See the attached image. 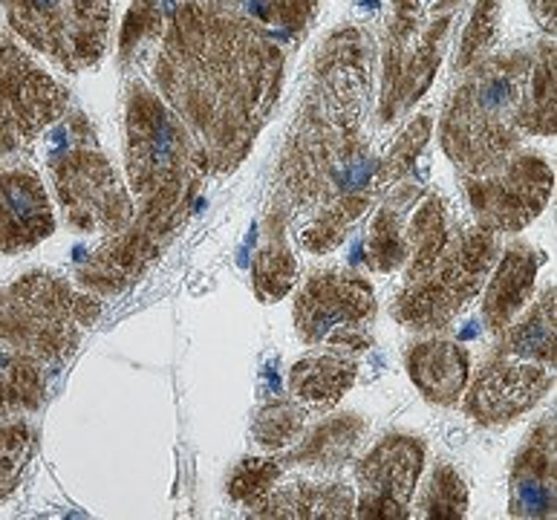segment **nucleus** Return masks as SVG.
<instances>
[{
	"instance_id": "obj_7",
	"label": "nucleus",
	"mask_w": 557,
	"mask_h": 520,
	"mask_svg": "<svg viewBox=\"0 0 557 520\" xmlns=\"http://www.w3.org/2000/svg\"><path fill=\"white\" fill-rule=\"evenodd\" d=\"M497 235L483 226L450 232L445 252L428 272L405 281L393 315L413 333H436L459 319V312L483 293L497 263Z\"/></svg>"
},
{
	"instance_id": "obj_19",
	"label": "nucleus",
	"mask_w": 557,
	"mask_h": 520,
	"mask_svg": "<svg viewBox=\"0 0 557 520\" xmlns=\"http://www.w3.org/2000/svg\"><path fill=\"white\" fill-rule=\"evenodd\" d=\"M410 382L431 405H457L471 376V356L457 342L431 338L408 352Z\"/></svg>"
},
{
	"instance_id": "obj_18",
	"label": "nucleus",
	"mask_w": 557,
	"mask_h": 520,
	"mask_svg": "<svg viewBox=\"0 0 557 520\" xmlns=\"http://www.w3.org/2000/svg\"><path fill=\"white\" fill-rule=\"evenodd\" d=\"M251 518L277 520H342L356 515V492L347 483H312L298 480L272 488L249 509Z\"/></svg>"
},
{
	"instance_id": "obj_3",
	"label": "nucleus",
	"mask_w": 557,
	"mask_h": 520,
	"mask_svg": "<svg viewBox=\"0 0 557 520\" xmlns=\"http://www.w3.org/2000/svg\"><path fill=\"white\" fill-rule=\"evenodd\" d=\"M125 160L127 185L139 200L136 214L185 226L202 179L211 174L209 157L183 119L141 82L127 92Z\"/></svg>"
},
{
	"instance_id": "obj_4",
	"label": "nucleus",
	"mask_w": 557,
	"mask_h": 520,
	"mask_svg": "<svg viewBox=\"0 0 557 520\" xmlns=\"http://www.w3.org/2000/svg\"><path fill=\"white\" fill-rule=\"evenodd\" d=\"M532 55L523 50L476 61L450 96L440 122V145L462 176L506 165L520 148V104Z\"/></svg>"
},
{
	"instance_id": "obj_28",
	"label": "nucleus",
	"mask_w": 557,
	"mask_h": 520,
	"mask_svg": "<svg viewBox=\"0 0 557 520\" xmlns=\"http://www.w3.org/2000/svg\"><path fill=\"white\" fill-rule=\"evenodd\" d=\"M448 240V209H445L442 197L431 194L408 223V272H405V281H413L422 272H428L436 263V258L445 252Z\"/></svg>"
},
{
	"instance_id": "obj_5",
	"label": "nucleus",
	"mask_w": 557,
	"mask_h": 520,
	"mask_svg": "<svg viewBox=\"0 0 557 520\" xmlns=\"http://www.w3.org/2000/svg\"><path fill=\"white\" fill-rule=\"evenodd\" d=\"M99 295L50 272H29L0 289V342L59 370L99 321Z\"/></svg>"
},
{
	"instance_id": "obj_9",
	"label": "nucleus",
	"mask_w": 557,
	"mask_h": 520,
	"mask_svg": "<svg viewBox=\"0 0 557 520\" xmlns=\"http://www.w3.org/2000/svg\"><path fill=\"white\" fill-rule=\"evenodd\" d=\"M12 33L67 73L96 67L108 50L110 0H3Z\"/></svg>"
},
{
	"instance_id": "obj_16",
	"label": "nucleus",
	"mask_w": 557,
	"mask_h": 520,
	"mask_svg": "<svg viewBox=\"0 0 557 520\" xmlns=\"http://www.w3.org/2000/svg\"><path fill=\"white\" fill-rule=\"evenodd\" d=\"M55 232L50 194L29 169L0 174V255H21Z\"/></svg>"
},
{
	"instance_id": "obj_13",
	"label": "nucleus",
	"mask_w": 557,
	"mask_h": 520,
	"mask_svg": "<svg viewBox=\"0 0 557 520\" xmlns=\"http://www.w3.org/2000/svg\"><path fill=\"white\" fill-rule=\"evenodd\" d=\"M424 469V443L419 436L391 434L358 460L356 515L367 520L410 518V500Z\"/></svg>"
},
{
	"instance_id": "obj_25",
	"label": "nucleus",
	"mask_w": 557,
	"mask_h": 520,
	"mask_svg": "<svg viewBox=\"0 0 557 520\" xmlns=\"http://www.w3.org/2000/svg\"><path fill=\"white\" fill-rule=\"evenodd\" d=\"M55 368L0 342V420L38 411L50 394Z\"/></svg>"
},
{
	"instance_id": "obj_23",
	"label": "nucleus",
	"mask_w": 557,
	"mask_h": 520,
	"mask_svg": "<svg viewBox=\"0 0 557 520\" xmlns=\"http://www.w3.org/2000/svg\"><path fill=\"white\" fill-rule=\"evenodd\" d=\"M419 197V185H401L375 211L367 235L364 260L375 275H387L408 263V218Z\"/></svg>"
},
{
	"instance_id": "obj_14",
	"label": "nucleus",
	"mask_w": 557,
	"mask_h": 520,
	"mask_svg": "<svg viewBox=\"0 0 557 520\" xmlns=\"http://www.w3.org/2000/svg\"><path fill=\"white\" fill-rule=\"evenodd\" d=\"M180 228L183 226L168 223V220L134 214L122 232H116L84 263L78 272V286L99 298L125 293L127 286H134L139 277L148 275V269L174 244Z\"/></svg>"
},
{
	"instance_id": "obj_35",
	"label": "nucleus",
	"mask_w": 557,
	"mask_h": 520,
	"mask_svg": "<svg viewBox=\"0 0 557 520\" xmlns=\"http://www.w3.org/2000/svg\"><path fill=\"white\" fill-rule=\"evenodd\" d=\"M499 12H503V0H476L471 21L466 26L462 44L457 52V67L468 70L474 67L476 61H483V52L488 50L494 35H497Z\"/></svg>"
},
{
	"instance_id": "obj_38",
	"label": "nucleus",
	"mask_w": 557,
	"mask_h": 520,
	"mask_svg": "<svg viewBox=\"0 0 557 520\" xmlns=\"http://www.w3.org/2000/svg\"><path fill=\"white\" fill-rule=\"evenodd\" d=\"M216 3H232V0H216Z\"/></svg>"
},
{
	"instance_id": "obj_15",
	"label": "nucleus",
	"mask_w": 557,
	"mask_h": 520,
	"mask_svg": "<svg viewBox=\"0 0 557 520\" xmlns=\"http://www.w3.org/2000/svg\"><path fill=\"white\" fill-rule=\"evenodd\" d=\"M555 385V370L523 359L491 356L466 394V413L485 429H497L529 413Z\"/></svg>"
},
{
	"instance_id": "obj_21",
	"label": "nucleus",
	"mask_w": 557,
	"mask_h": 520,
	"mask_svg": "<svg viewBox=\"0 0 557 520\" xmlns=\"http://www.w3.org/2000/svg\"><path fill=\"white\" fill-rule=\"evenodd\" d=\"M358 361L349 352H309L289 370L292 396L315 411H330L356 385Z\"/></svg>"
},
{
	"instance_id": "obj_29",
	"label": "nucleus",
	"mask_w": 557,
	"mask_h": 520,
	"mask_svg": "<svg viewBox=\"0 0 557 520\" xmlns=\"http://www.w3.org/2000/svg\"><path fill=\"white\" fill-rule=\"evenodd\" d=\"M419 518L459 520L468 515V486L450 462H436L431 480L419 497Z\"/></svg>"
},
{
	"instance_id": "obj_2",
	"label": "nucleus",
	"mask_w": 557,
	"mask_h": 520,
	"mask_svg": "<svg viewBox=\"0 0 557 520\" xmlns=\"http://www.w3.org/2000/svg\"><path fill=\"white\" fill-rule=\"evenodd\" d=\"M373 82V41L347 26L326 38L315 59L292 134L277 162V209L315 214L300 249L326 255L384 194L379 160L364 136L367 92Z\"/></svg>"
},
{
	"instance_id": "obj_27",
	"label": "nucleus",
	"mask_w": 557,
	"mask_h": 520,
	"mask_svg": "<svg viewBox=\"0 0 557 520\" xmlns=\"http://www.w3.org/2000/svg\"><path fill=\"white\" fill-rule=\"evenodd\" d=\"M520 131L532 136H555V44H541L532 55L520 104Z\"/></svg>"
},
{
	"instance_id": "obj_32",
	"label": "nucleus",
	"mask_w": 557,
	"mask_h": 520,
	"mask_svg": "<svg viewBox=\"0 0 557 520\" xmlns=\"http://www.w3.org/2000/svg\"><path fill=\"white\" fill-rule=\"evenodd\" d=\"M283 474V462L275 457H249L234 466L232 478H228V497L234 504L251 509L260 504L263 497L277 486V480Z\"/></svg>"
},
{
	"instance_id": "obj_31",
	"label": "nucleus",
	"mask_w": 557,
	"mask_h": 520,
	"mask_svg": "<svg viewBox=\"0 0 557 520\" xmlns=\"http://www.w3.org/2000/svg\"><path fill=\"white\" fill-rule=\"evenodd\" d=\"M38 451V431L24 420L0 425V500H7Z\"/></svg>"
},
{
	"instance_id": "obj_12",
	"label": "nucleus",
	"mask_w": 557,
	"mask_h": 520,
	"mask_svg": "<svg viewBox=\"0 0 557 520\" xmlns=\"http://www.w3.org/2000/svg\"><path fill=\"white\" fill-rule=\"evenodd\" d=\"M466 200L476 226L494 235H517L541 218L555 191V171L534 153L517 151L506 165L483 176H462Z\"/></svg>"
},
{
	"instance_id": "obj_10",
	"label": "nucleus",
	"mask_w": 557,
	"mask_h": 520,
	"mask_svg": "<svg viewBox=\"0 0 557 520\" xmlns=\"http://www.w3.org/2000/svg\"><path fill=\"white\" fill-rule=\"evenodd\" d=\"M375 315L373 284L356 272H318L300 286L292 310L295 333L304 345L333 347L338 352L373 347Z\"/></svg>"
},
{
	"instance_id": "obj_1",
	"label": "nucleus",
	"mask_w": 557,
	"mask_h": 520,
	"mask_svg": "<svg viewBox=\"0 0 557 520\" xmlns=\"http://www.w3.org/2000/svg\"><path fill=\"white\" fill-rule=\"evenodd\" d=\"M153 82L200 143L214 174L246 162L275 113L283 50L267 26L216 0L174 7L159 35Z\"/></svg>"
},
{
	"instance_id": "obj_8",
	"label": "nucleus",
	"mask_w": 557,
	"mask_h": 520,
	"mask_svg": "<svg viewBox=\"0 0 557 520\" xmlns=\"http://www.w3.org/2000/svg\"><path fill=\"white\" fill-rule=\"evenodd\" d=\"M393 24L384 44V82L379 119L391 125L405 116L436 78L459 0H393Z\"/></svg>"
},
{
	"instance_id": "obj_24",
	"label": "nucleus",
	"mask_w": 557,
	"mask_h": 520,
	"mask_svg": "<svg viewBox=\"0 0 557 520\" xmlns=\"http://www.w3.org/2000/svg\"><path fill=\"white\" fill-rule=\"evenodd\" d=\"M370 422L358 413H344V417H330L318 429L309 431L292 448L286 457H281L283 469H315V471H333L342 469L344 462L356 454V448L364 439Z\"/></svg>"
},
{
	"instance_id": "obj_33",
	"label": "nucleus",
	"mask_w": 557,
	"mask_h": 520,
	"mask_svg": "<svg viewBox=\"0 0 557 520\" xmlns=\"http://www.w3.org/2000/svg\"><path fill=\"white\" fill-rule=\"evenodd\" d=\"M431 131H433L431 116L413 119V122L408 125V131L396 139L391 153H387L384 160H379V179H382L384 191H391V185L401 183V179L413 171L419 153L424 151V145H428V139H431Z\"/></svg>"
},
{
	"instance_id": "obj_26",
	"label": "nucleus",
	"mask_w": 557,
	"mask_h": 520,
	"mask_svg": "<svg viewBox=\"0 0 557 520\" xmlns=\"http://www.w3.org/2000/svg\"><path fill=\"white\" fill-rule=\"evenodd\" d=\"M555 286H546L532 310L523 312L520 321L515 319L499 333L503 342L494 356L534 361L555 370Z\"/></svg>"
},
{
	"instance_id": "obj_6",
	"label": "nucleus",
	"mask_w": 557,
	"mask_h": 520,
	"mask_svg": "<svg viewBox=\"0 0 557 520\" xmlns=\"http://www.w3.org/2000/svg\"><path fill=\"white\" fill-rule=\"evenodd\" d=\"M50 176L67 223L82 235H116L134 218L131 191L82 113H73L52 139Z\"/></svg>"
},
{
	"instance_id": "obj_37",
	"label": "nucleus",
	"mask_w": 557,
	"mask_h": 520,
	"mask_svg": "<svg viewBox=\"0 0 557 520\" xmlns=\"http://www.w3.org/2000/svg\"><path fill=\"white\" fill-rule=\"evenodd\" d=\"M529 7L537 24L543 26V33L555 35V0H529Z\"/></svg>"
},
{
	"instance_id": "obj_17",
	"label": "nucleus",
	"mask_w": 557,
	"mask_h": 520,
	"mask_svg": "<svg viewBox=\"0 0 557 520\" xmlns=\"http://www.w3.org/2000/svg\"><path fill=\"white\" fill-rule=\"evenodd\" d=\"M511 518H555V417L525 436L508 471Z\"/></svg>"
},
{
	"instance_id": "obj_22",
	"label": "nucleus",
	"mask_w": 557,
	"mask_h": 520,
	"mask_svg": "<svg viewBox=\"0 0 557 520\" xmlns=\"http://www.w3.org/2000/svg\"><path fill=\"white\" fill-rule=\"evenodd\" d=\"M289 214L272 206L267 218V235L251 263V286L260 304H277L292 293L298 281V258L289 244Z\"/></svg>"
},
{
	"instance_id": "obj_36",
	"label": "nucleus",
	"mask_w": 557,
	"mask_h": 520,
	"mask_svg": "<svg viewBox=\"0 0 557 520\" xmlns=\"http://www.w3.org/2000/svg\"><path fill=\"white\" fill-rule=\"evenodd\" d=\"M324 0H251L255 15L286 38H304Z\"/></svg>"
},
{
	"instance_id": "obj_20",
	"label": "nucleus",
	"mask_w": 557,
	"mask_h": 520,
	"mask_svg": "<svg viewBox=\"0 0 557 520\" xmlns=\"http://www.w3.org/2000/svg\"><path fill=\"white\" fill-rule=\"evenodd\" d=\"M537 269H541V255L534 249L523 244L506 249L483 295V321L488 333L499 336L525 310L534 293Z\"/></svg>"
},
{
	"instance_id": "obj_30",
	"label": "nucleus",
	"mask_w": 557,
	"mask_h": 520,
	"mask_svg": "<svg viewBox=\"0 0 557 520\" xmlns=\"http://www.w3.org/2000/svg\"><path fill=\"white\" fill-rule=\"evenodd\" d=\"M304 425H307V408H300L298 399H272L255 413V422H251V439L267 448V451H277V448H286L304 434Z\"/></svg>"
},
{
	"instance_id": "obj_11",
	"label": "nucleus",
	"mask_w": 557,
	"mask_h": 520,
	"mask_svg": "<svg viewBox=\"0 0 557 520\" xmlns=\"http://www.w3.org/2000/svg\"><path fill=\"white\" fill-rule=\"evenodd\" d=\"M67 110V90L9 35H0V157L33 148Z\"/></svg>"
},
{
	"instance_id": "obj_34",
	"label": "nucleus",
	"mask_w": 557,
	"mask_h": 520,
	"mask_svg": "<svg viewBox=\"0 0 557 520\" xmlns=\"http://www.w3.org/2000/svg\"><path fill=\"white\" fill-rule=\"evenodd\" d=\"M162 29H165V17H162V7L157 0H134V7L125 17V26H122V38H119L122 67H127L131 59L139 55L150 41H157Z\"/></svg>"
}]
</instances>
